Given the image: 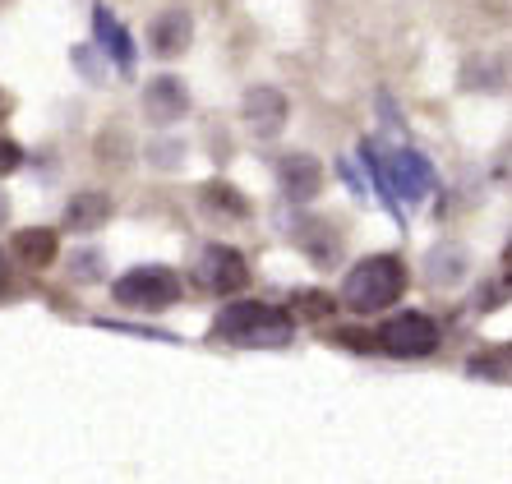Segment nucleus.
Wrapping results in <instances>:
<instances>
[{
  "label": "nucleus",
  "mask_w": 512,
  "mask_h": 484,
  "mask_svg": "<svg viewBox=\"0 0 512 484\" xmlns=\"http://www.w3.org/2000/svg\"><path fill=\"white\" fill-rule=\"evenodd\" d=\"M402 291H406V263L397 259V254L360 259L342 282V300H346V309H356V314H374V309L397 305Z\"/></svg>",
  "instance_id": "nucleus-1"
},
{
  "label": "nucleus",
  "mask_w": 512,
  "mask_h": 484,
  "mask_svg": "<svg viewBox=\"0 0 512 484\" xmlns=\"http://www.w3.org/2000/svg\"><path fill=\"white\" fill-rule=\"evenodd\" d=\"M217 337H231L240 346H286L296 337V323L286 319L277 305H263V300H240L227 305L222 319H217Z\"/></svg>",
  "instance_id": "nucleus-2"
},
{
  "label": "nucleus",
  "mask_w": 512,
  "mask_h": 484,
  "mask_svg": "<svg viewBox=\"0 0 512 484\" xmlns=\"http://www.w3.org/2000/svg\"><path fill=\"white\" fill-rule=\"evenodd\" d=\"M111 296H116V305H125V309H171L180 300V277L171 268L148 263V268L125 272V277L111 286Z\"/></svg>",
  "instance_id": "nucleus-3"
},
{
  "label": "nucleus",
  "mask_w": 512,
  "mask_h": 484,
  "mask_svg": "<svg viewBox=\"0 0 512 484\" xmlns=\"http://www.w3.org/2000/svg\"><path fill=\"white\" fill-rule=\"evenodd\" d=\"M379 346L388 355H402V360H416V355H434L439 351V323L429 314H397L379 328Z\"/></svg>",
  "instance_id": "nucleus-4"
},
{
  "label": "nucleus",
  "mask_w": 512,
  "mask_h": 484,
  "mask_svg": "<svg viewBox=\"0 0 512 484\" xmlns=\"http://www.w3.org/2000/svg\"><path fill=\"white\" fill-rule=\"evenodd\" d=\"M199 277L208 291L231 296V291H240V286L250 282V268H245V254H236L231 245H208L199 259Z\"/></svg>",
  "instance_id": "nucleus-5"
},
{
  "label": "nucleus",
  "mask_w": 512,
  "mask_h": 484,
  "mask_svg": "<svg viewBox=\"0 0 512 484\" xmlns=\"http://www.w3.org/2000/svg\"><path fill=\"white\" fill-rule=\"evenodd\" d=\"M143 111H148V120H157V125H176V120L190 111V88H185L176 74H162V79H153L143 88Z\"/></svg>",
  "instance_id": "nucleus-6"
},
{
  "label": "nucleus",
  "mask_w": 512,
  "mask_h": 484,
  "mask_svg": "<svg viewBox=\"0 0 512 484\" xmlns=\"http://www.w3.org/2000/svg\"><path fill=\"white\" fill-rule=\"evenodd\" d=\"M277 180H282L286 199L310 203L323 189V166H319V157H310V153H286L282 162H277Z\"/></svg>",
  "instance_id": "nucleus-7"
},
{
  "label": "nucleus",
  "mask_w": 512,
  "mask_h": 484,
  "mask_svg": "<svg viewBox=\"0 0 512 484\" xmlns=\"http://www.w3.org/2000/svg\"><path fill=\"white\" fill-rule=\"evenodd\" d=\"M286 116H291V107H286V97L277 93V88H250V93H245V125H250L259 139H277Z\"/></svg>",
  "instance_id": "nucleus-8"
},
{
  "label": "nucleus",
  "mask_w": 512,
  "mask_h": 484,
  "mask_svg": "<svg viewBox=\"0 0 512 484\" xmlns=\"http://www.w3.org/2000/svg\"><path fill=\"white\" fill-rule=\"evenodd\" d=\"M10 254L19 268H51L60 254V236L51 231V226H24V231H14L10 240Z\"/></svg>",
  "instance_id": "nucleus-9"
},
{
  "label": "nucleus",
  "mask_w": 512,
  "mask_h": 484,
  "mask_svg": "<svg viewBox=\"0 0 512 484\" xmlns=\"http://www.w3.org/2000/svg\"><path fill=\"white\" fill-rule=\"evenodd\" d=\"M190 37H194V24H190V14L185 10L157 14L153 28H148V42H153L157 56H180V51L190 47Z\"/></svg>",
  "instance_id": "nucleus-10"
},
{
  "label": "nucleus",
  "mask_w": 512,
  "mask_h": 484,
  "mask_svg": "<svg viewBox=\"0 0 512 484\" xmlns=\"http://www.w3.org/2000/svg\"><path fill=\"white\" fill-rule=\"evenodd\" d=\"M111 222V194L102 189H88V194H74L70 208H65V226L70 231H97V226Z\"/></svg>",
  "instance_id": "nucleus-11"
},
{
  "label": "nucleus",
  "mask_w": 512,
  "mask_h": 484,
  "mask_svg": "<svg viewBox=\"0 0 512 484\" xmlns=\"http://www.w3.org/2000/svg\"><path fill=\"white\" fill-rule=\"evenodd\" d=\"M388 180H393V185L402 189L406 199H420L434 176H429V162H425V157H416V153H397L393 162H388Z\"/></svg>",
  "instance_id": "nucleus-12"
},
{
  "label": "nucleus",
  "mask_w": 512,
  "mask_h": 484,
  "mask_svg": "<svg viewBox=\"0 0 512 484\" xmlns=\"http://www.w3.org/2000/svg\"><path fill=\"white\" fill-rule=\"evenodd\" d=\"M199 199H203V208H213V213H222V217H250V203H245V194H240V189H231V185H222V180L203 185Z\"/></svg>",
  "instance_id": "nucleus-13"
},
{
  "label": "nucleus",
  "mask_w": 512,
  "mask_h": 484,
  "mask_svg": "<svg viewBox=\"0 0 512 484\" xmlns=\"http://www.w3.org/2000/svg\"><path fill=\"white\" fill-rule=\"evenodd\" d=\"M97 37L107 42L111 60H116L120 70H130L134 65V51H130V37H125V28H116V19H111L107 10H97Z\"/></svg>",
  "instance_id": "nucleus-14"
},
{
  "label": "nucleus",
  "mask_w": 512,
  "mask_h": 484,
  "mask_svg": "<svg viewBox=\"0 0 512 484\" xmlns=\"http://www.w3.org/2000/svg\"><path fill=\"white\" fill-rule=\"evenodd\" d=\"M19 162H24V148H19L14 139H0V176L19 171Z\"/></svg>",
  "instance_id": "nucleus-15"
},
{
  "label": "nucleus",
  "mask_w": 512,
  "mask_h": 484,
  "mask_svg": "<svg viewBox=\"0 0 512 484\" xmlns=\"http://www.w3.org/2000/svg\"><path fill=\"white\" fill-rule=\"evenodd\" d=\"M300 305H305V314H314V319H319V314H328V296H319V291H310V296H300Z\"/></svg>",
  "instance_id": "nucleus-16"
},
{
  "label": "nucleus",
  "mask_w": 512,
  "mask_h": 484,
  "mask_svg": "<svg viewBox=\"0 0 512 484\" xmlns=\"http://www.w3.org/2000/svg\"><path fill=\"white\" fill-rule=\"evenodd\" d=\"M5 286H10V263H5V254H0V296H5Z\"/></svg>",
  "instance_id": "nucleus-17"
},
{
  "label": "nucleus",
  "mask_w": 512,
  "mask_h": 484,
  "mask_svg": "<svg viewBox=\"0 0 512 484\" xmlns=\"http://www.w3.org/2000/svg\"><path fill=\"white\" fill-rule=\"evenodd\" d=\"M0 120H10V93L0 88Z\"/></svg>",
  "instance_id": "nucleus-18"
},
{
  "label": "nucleus",
  "mask_w": 512,
  "mask_h": 484,
  "mask_svg": "<svg viewBox=\"0 0 512 484\" xmlns=\"http://www.w3.org/2000/svg\"><path fill=\"white\" fill-rule=\"evenodd\" d=\"M0 222H5V194H0Z\"/></svg>",
  "instance_id": "nucleus-19"
}]
</instances>
